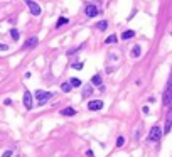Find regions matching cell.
<instances>
[{"instance_id":"1","label":"cell","mask_w":172,"mask_h":157,"mask_svg":"<svg viewBox=\"0 0 172 157\" xmlns=\"http://www.w3.org/2000/svg\"><path fill=\"white\" fill-rule=\"evenodd\" d=\"M164 105L165 107H171L172 105V73L169 76V79H167L165 90H164Z\"/></svg>"},{"instance_id":"2","label":"cell","mask_w":172,"mask_h":157,"mask_svg":"<svg viewBox=\"0 0 172 157\" xmlns=\"http://www.w3.org/2000/svg\"><path fill=\"white\" fill-rule=\"evenodd\" d=\"M52 96H54V93H51V91H41V90L36 91V100H37L39 105H44V103H46L49 98H52Z\"/></svg>"},{"instance_id":"3","label":"cell","mask_w":172,"mask_h":157,"mask_svg":"<svg viewBox=\"0 0 172 157\" xmlns=\"http://www.w3.org/2000/svg\"><path fill=\"white\" fill-rule=\"evenodd\" d=\"M160 137H162L160 127H159V125H153V127L150 128V132H149V142H159Z\"/></svg>"},{"instance_id":"4","label":"cell","mask_w":172,"mask_h":157,"mask_svg":"<svg viewBox=\"0 0 172 157\" xmlns=\"http://www.w3.org/2000/svg\"><path fill=\"white\" fill-rule=\"evenodd\" d=\"M24 2L27 3V7H29V10H30L32 15H41L42 10H41V5H39V3H36L34 0H24Z\"/></svg>"},{"instance_id":"5","label":"cell","mask_w":172,"mask_h":157,"mask_svg":"<svg viewBox=\"0 0 172 157\" xmlns=\"http://www.w3.org/2000/svg\"><path fill=\"white\" fill-rule=\"evenodd\" d=\"M24 107L27 110H32V107H34V98H32V93L29 90L24 91Z\"/></svg>"},{"instance_id":"6","label":"cell","mask_w":172,"mask_h":157,"mask_svg":"<svg viewBox=\"0 0 172 157\" xmlns=\"http://www.w3.org/2000/svg\"><path fill=\"white\" fill-rule=\"evenodd\" d=\"M85 14L86 17H96L98 14H100V10H98V7L96 5H93V3H88L85 7Z\"/></svg>"},{"instance_id":"7","label":"cell","mask_w":172,"mask_h":157,"mask_svg":"<svg viewBox=\"0 0 172 157\" xmlns=\"http://www.w3.org/2000/svg\"><path fill=\"white\" fill-rule=\"evenodd\" d=\"M101 108H103V101L101 100H93V101L88 103V110H91V112H98Z\"/></svg>"},{"instance_id":"8","label":"cell","mask_w":172,"mask_h":157,"mask_svg":"<svg viewBox=\"0 0 172 157\" xmlns=\"http://www.w3.org/2000/svg\"><path fill=\"white\" fill-rule=\"evenodd\" d=\"M172 128V105H171V110L167 113V118H165V127H164V134H169Z\"/></svg>"},{"instance_id":"9","label":"cell","mask_w":172,"mask_h":157,"mask_svg":"<svg viewBox=\"0 0 172 157\" xmlns=\"http://www.w3.org/2000/svg\"><path fill=\"white\" fill-rule=\"evenodd\" d=\"M37 44H39V39H37V37H30V39L25 41L24 48H25V49H34V48H36Z\"/></svg>"},{"instance_id":"10","label":"cell","mask_w":172,"mask_h":157,"mask_svg":"<svg viewBox=\"0 0 172 157\" xmlns=\"http://www.w3.org/2000/svg\"><path fill=\"white\" fill-rule=\"evenodd\" d=\"M91 95H93V86H91V85H86L85 88H83V95H81V96H83V98H89Z\"/></svg>"},{"instance_id":"11","label":"cell","mask_w":172,"mask_h":157,"mask_svg":"<svg viewBox=\"0 0 172 157\" xmlns=\"http://www.w3.org/2000/svg\"><path fill=\"white\" fill-rule=\"evenodd\" d=\"M61 115H64V117H73V115H76V110L71 108V107L63 108V110H61Z\"/></svg>"},{"instance_id":"12","label":"cell","mask_w":172,"mask_h":157,"mask_svg":"<svg viewBox=\"0 0 172 157\" xmlns=\"http://www.w3.org/2000/svg\"><path fill=\"white\" fill-rule=\"evenodd\" d=\"M132 37H135V30H123L122 32V39L123 41H128V39H132Z\"/></svg>"},{"instance_id":"13","label":"cell","mask_w":172,"mask_h":157,"mask_svg":"<svg viewBox=\"0 0 172 157\" xmlns=\"http://www.w3.org/2000/svg\"><path fill=\"white\" fill-rule=\"evenodd\" d=\"M67 24H69V19H67V17H59V19H57V22H56V27L59 29V27L67 25Z\"/></svg>"},{"instance_id":"14","label":"cell","mask_w":172,"mask_h":157,"mask_svg":"<svg viewBox=\"0 0 172 157\" xmlns=\"http://www.w3.org/2000/svg\"><path fill=\"white\" fill-rule=\"evenodd\" d=\"M130 54H132V58H140V54H142V49H140V46H133Z\"/></svg>"},{"instance_id":"15","label":"cell","mask_w":172,"mask_h":157,"mask_svg":"<svg viewBox=\"0 0 172 157\" xmlns=\"http://www.w3.org/2000/svg\"><path fill=\"white\" fill-rule=\"evenodd\" d=\"M91 85H95V86H101V76H100V74H95V76L91 78Z\"/></svg>"},{"instance_id":"16","label":"cell","mask_w":172,"mask_h":157,"mask_svg":"<svg viewBox=\"0 0 172 157\" xmlns=\"http://www.w3.org/2000/svg\"><path fill=\"white\" fill-rule=\"evenodd\" d=\"M106 27H108V22H106V20H100V22L96 24V29L98 30H106Z\"/></svg>"},{"instance_id":"17","label":"cell","mask_w":172,"mask_h":157,"mask_svg":"<svg viewBox=\"0 0 172 157\" xmlns=\"http://www.w3.org/2000/svg\"><path fill=\"white\" fill-rule=\"evenodd\" d=\"M61 90H63L64 93H69V91L73 90V86H71V83H67V81H64V83L61 85Z\"/></svg>"},{"instance_id":"18","label":"cell","mask_w":172,"mask_h":157,"mask_svg":"<svg viewBox=\"0 0 172 157\" xmlns=\"http://www.w3.org/2000/svg\"><path fill=\"white\" fill-rule=\"evenodd\" d=\"M69 83H71V86H73V88H78V86H81V81H79L78 78H71V79H69Z\"/></svg>"},{"instance_id":"19","label":"cell","mask_w":172,"mask_h":157,"mask_svg":"<svg viewBox=\"0 0 172 157\" xmlns=\"http://www.w3.org/2000/svg\"><path fill=\"white\" fill-rule=\"evenodd\" d=\"M116 41H118V37H116L115 34H111V36H110L108 39H105V42H106V44H115Z\"/></svg>"},{"instance_id":"20","label":"cell","mask_w":172,"mask_h":157,"mask_svg":"<svg viewBox=\"0 0 172 157\" xmlns=\"http://www.w3.org/2000/svg\"><path fill=\"white\" fill-rule=\"evenodd\" d=\"M10 36H12V39L14 41H17L19 39V30L17 29H10Z\"/></svg>"},{"instance_id":"21","label":"cell","mask_w":172,"mask_h":157,"mask_svg":"<svg viewBox=\"0 0 172 157\" xmlns=\"http://www.w3.org/2000/svg\"><path fill=\"white\" fill-rule=\"evenodd\" d=\"M123 144H125V137H122V135H120V137L116 138V147H122Z\"/></svg>"},{"instance_id":"22","label":"cell","mask_w":172,"mask_h":157,"mask_svg":"<svg viewBox=\"0 0 172 157\" xmlns=\"http://www.w3.org/2000/svg\"><path fill=\"white\" fill-rule=\"evenodd\" d=\"M83 66H85L83 63H74V64H73V68L74 69H83Z\"/></svg>"},{"instance_id":"23","label":"cell","mask_w":172,"mask_h":157,"mask_svg":"<svg viewBox=\"0 0 172 157\" xmlns=\"http://www.w3.org/2000/svg\"><path fill=\"white\" fill-rule=\"evenodd\" d=\"M12 154H14L12 150H5V152H3V156H2V157H10Z\"/></svg>"},{"instance_id":"24","label":"cell","mask_w":172,"mask_h":157,"mask_svg":"<svg viewBox=\"0 0 172 157\" xmlns=\"http://www.w3.org/2000/svg\"><path fill=\"white\" fill-rule=\"evenodd\" d=\"M9 49V46H7V44H2V42H0V51H7Z\"/></svg>"},{"instance_id":"25","label":"cell","mask_w":172,"mask_h":157,"mask_svg":"<svg viewBox=\"0 0 172 157\" xmlns=\"http://www.w3.org/2000/svg\"><path fill=\"white\" fill-rule=\"evenodd\" d=\"M86 157H95V154H93V150H86Z\"/></svg>"},{"instance_id":"26","label":"cell","mask_w":172,"mask_h":157,"mask_svg":"<svg viewBox=\"0 0 172 157\" xmlns=\"http://www.w3.org/2000/svg\"><path fill=\"white\" fill-rule=\"evenodd\" d=\"M171 34H172V32H171Z\"/></svg>"}]
</instances>
